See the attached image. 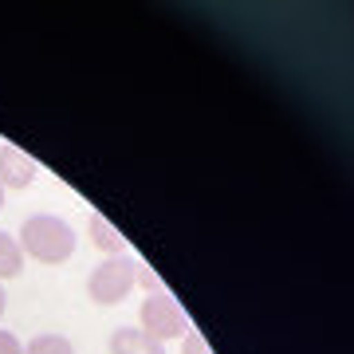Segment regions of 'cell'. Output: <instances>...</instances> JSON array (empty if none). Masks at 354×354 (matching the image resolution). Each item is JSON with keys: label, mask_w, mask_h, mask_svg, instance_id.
I'll list each match as a JSON object with an SVG mask.
<instances>
[{"label": "cell", "mask_w": 354, "mask_h": 354, "mask_svg": "<svg viewBox=\"0 0 354 354\" xmlns=\"http://www.w3.org/2000/svg\"><path fill=\"white\" fill-rule=\"evenodd\" d=\"M20 252L39 260V264H64L75 256V228L55 213H36L20 225Z\"/></svg>", "instance_id": "obj_1"}, {"label": "cell", "mask_w": 354, "mask_h": 354, "mask_svg": "<svg viewBox=\"0 0 354 354\" xmlns=\"http://www.w3.org/2000/svg\"><path fill=\"white\" fill-rule=\"evenodd\" d=\"M134 272H138V260L130 252L127 256H106V260L87 276V295L99 307L122 304L130 291H134Z\"/></svg>", "instance_id": "obj_2"}, {"label": "cell", "mask_w": 354, "mask_h": 354, "mask_svg": "<svg viewBox=\"0 0 354 354\" xmlns=\"http://www.w3.org/2000/svg\"><path fill=\"white\" fill-rule=\"evenodd\" d=\"M138 330H146L153 342H169V339H181L185 330H189V315L181 311V304H177L169 291H162V295H146L138 307Z\"/></svg>", "instance_id": "obj_3"}, {"label": "cell", "mask_w": 354, "mask_h": 354, "mask_svg": "<svg viewBox=\"0 0 354 354\" xmlns=\"http://www.w3.org/2000/svg\"><path fill=\"white\" fill-rule=\"evenodd\" d=\"M39 177V165L16 146H0V185L4 189H28Z\"/></svg>", "instance_id": "obj_4"}, {"label": "cell", "mask_w": 354, "mask_h": 354, "mask_svg": "<svg viewBox=\"0 0 354 354\" xmlns=\"http://www.w3.org/2000/svg\"><path fill=\"white\" fill-rule=\"evenodd\" d=\"M106 346H111V354H165L162 342H153L150 335L138 330V327H114Z\"/></svg>", "instance_id": "obj_5"}, {"label": "cell", "mask_w": 354, "mask_h": 354, "mask_svg": "<svg viewBox=\"0 0 354 354\" xmlns=\"http://www.w3.org/2000/svg\"><path fill=\"white\" fill-rule=\"evenodd\" d=\"M87 236H91V244H95L99 252H106V256H127V252H130L127 236H122V232H118V228H114L102 213H91V221H87Z\"/></svg>", "instance_id": "obj_6"}, {"label": "cell", "mask_w": 354, "mask_h": 354, "mask_svg": "<svg viewBox=\"0 0 354 354\" xmlns=\"http://www.w3.org/2000/svg\"><path fill=\"white\" fill-rule=\"evenodd\" d=\"M24 272V252L12 232H0V279H16Z\"/></svg>", "instance_id": "obj_7"}, {"label": "cell", "mask_w": 354, "mask_h": 354, "mask_svg": "<svg viewBox=\"0 0 354 354\" xmlns=\"http://www.w3.org/2000/svg\"><path fill=\"white\" fill-rule=\"evenodd\" d=\"M24 354H75V346H71V339H67V335L44 330V335H36V339L24 342Z\"/></svg>", "instance_id": "obj_8"}, {"label": "cell", "mask_w": 354, "mask_h": 354, "mask_svg": "<svg viewBox=\"0 0 354 354\" xmlns=\"http://www.w3.org/2000/svg\"><path fill=\"white\" fill-rule=\"evenodd\" d=\"M134 288H146V295H162L165 283H162V276H158L150 264H142V260H138V272H134Z\"/></svg>", "instance_id": "obj_9"}, {"label": "cell", "mask_w": 354, "mask_h": 354, "mask_svg": "<svg viewBox=\"0 0 354 354\" xmlns=\"http://www.w3.org/2000/svg\"><path fill=\"white\" fill-rule=\"evenodd\" d=\"M181 354H213V346L201 339V330L189 327L185 335H181Z\"/></svg>", "instance_id": "obj_10"}, {"label": "cell", "mask_w": 354, "mask_h": 354, "mask_svg": "<svg viewBox=\"0 0 354 354\" xmlns=\"http://www.w3.org/2000/svg\"><path fill=\"white\" fill-rule=\"evenodd\" d=\"M0 354H24V342L12 330H0Z\"/></svg>", "instance_id": "obj_11"}, {"label": "cell", "mask_w": 354, "mask_h": 354, "mask_svg": "<svg viewBox=\"0 0 354 354\" xmlns=\"http://www.w3.org/2000/svg\"><path fill=\"white\" fill-rule=\"evenodd\" d=\"M4 307H8V295H4V288H0V315H4Z\"/></svg>", "instance_id": "obj_12"}, {"label": "cell", "mask_w": 354, "mask_h": 354, "mask_svg": "<svg viewBox=\"0 0 354 354\" xmlns=\"http://www.w3.org/2000/svg\"><path fill=\"white\" fill-rule=\"evenodd\" d=\"M0 209H4V185H0Z\"/></svg>", "instance_id": "obj_13"}]
</instances>
